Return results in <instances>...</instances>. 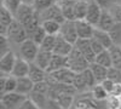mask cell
<instances>
[{
	"label": "cell",
	"instance_id": "1",
	"mask_svg": "<svg viewBox=\"0 0 121 109\" xmlns=\"http://www.w3.org/2000/svg\"><path fill=\"white\" fill-rule=\"evenodd\" d=\"M88 61L73 46L72 51L67 55V67L74 73L82 72L88 68Z\"/></svg>",
	"mask_w": 121,
	"mask_h": 109
},
{
	"label": "cell",
	"instance_id": "2",
	"mask_svg": "<svg viewBox=\"0 0 121 109\" xmlns=\"http://www.w3.org/2000/svg\"><path fill=\"white\" fill-rule=\"evenodd\" d=\"M5 35H6L7 40L10 43L18 44V45L21 44V43H23L26 39L28 38L24 27L21 23H18L16 19H12V22L7 26Z\"/></svg>",
	"mask_w": 121,
	"mask_h": 109
},
{
	"label": "cell",
	"instance_id": "3",
	"mask_svg": "<svg viewBox=\"0 0 121 109\" xmlns=\"http://www.w3.org/2000/svg\"><path fill=\"white\" fill-rule=\"evenodd\" d=\"M36 13H38L39 22H43V21H56L58 23H62L64 21V17H63L62 12H60V9H59L57 3L52 4L47 9L43 10V11H39Z\"/></svg>",
	"mask_w": 121,
	"mask_h": 109
},
{
	"label": "cell",
	"instance_id": "4",
	"mask_svg": "<svg viewBox=\"0 0 121 109\" xmlns=\"http://www.w3.org/2000/svg\"><path fill=\"white\" fill-rule=\"evenodd\" d=\"M39 51V45H36L32 39L27 38L23 43L19 44V57L27 62H33Z\"/></svg>",
	"mask_w": 121,
	"mask_h": 109
},
{
	"label": "cell",
	"instance_id": "5",
	"mask_svg": "<svg viewBox=\"0 0 121 109\" xmlns=\"http://www.w3.org/2000/svg\"><path fill=\"white\" fill-rule=\"evenodd\" d=\"M74 75H75V73L73 70H70L68 67H63V68H59L51 73H47V76L51 80H53L56 83H60V84H67V85H72Z\"/></svg>",
	"mask_w": 121,
	"mask_h": 109
},
{
	"label": "cell",
	"instance_id": "6",
	"mask_svg": "<svg viewBox=\"0 0 121 109\" xmlns=\"http://www.w3.org/2000/svg\"><path fill=\"white\" fill-rule=\"evenodd\" d=\"M36 11L34 10V7L32 5H24V4H21L18 6V9L16 10V12L13 15V19L18 23H21L22 26H26L30 19H32L34 16H35Z\"/></svg>",
	"mask_w": 121,
	"mask_h": 109
},
{
	"label": "cell",
	"instance_id": "7",
	"mask_svg": "<svg viewBox=\"0 0 121 109\" xmlns=\"http://www.w3.org/2000/svg\"><path fill=\"white\" fill-rule=\"evenodd\" d=\"M27 96L21 95L16 91L12 92H4L3 97H1V102L4 103V105L7 109H18L24 101H26Z\"/></svg>",
	"mask_w": 121,
	"mask_h": 109
},
{
	"label": "cell",
	"instance_id": "8",
	"mask_svg": "<svg viewBox=\"0 0 121 109\" xmlns=\"http://www.w3.org/2000/svg\"><path fill=\"white\" fill-rule=\"evenodd\" d=\"M58 35H60L68 43L74 44L76 41V39H78L75 26H74V21H68V19H64V21L60 23Z\"/></svg>",
	"mask_w": 121,
	"mask_h": 109
},
{
	"label": "cell",
	"instance_id": "9",
	"mask_svg": "<svg viewBox=\"0 0 121 109\" xmlns=\"http://www.w3.org/2000/svg\"><path fill=\"white\" fill-rule=\"evenodd\" d=\"M73 46H74L76 50H78L80 53H81V55L87 59L88 63H91V62H93V61H95L96 55L93 53L92 48H91L90 39H80V38H78V39H76V41L73 44Z\"/></svg>",
	"mask_w": 121,
	"mask_h": 109
},
{
	"label": "cell",
	"instance_id": "10",
	"mask_svg": "<svg viewBox=\"0 0 121 109\" xmlns=\"http://www.w3.org/2000/svg\"><path fill=\"white\" fill-rule=\"evenodd\" d=\"M100 12H102V9H100L93 0H87V9H86V13L84 19L86 22H88L90 24H92L93 27H96Z\"/></svg>",
	"mask_w": 121,
	"mask_h": 109
},
{
	"label": "cell",
	"instance_id": "11",
	"mask_svg": "<svg viewBox=\"0 0 121 109\" xmlns=\"http://www.w3.org/2000/svg\"><path fill=\"white\" fill-rule=\"evenodd\" d=\"M74 26H75V31H76L78 38H80V39H90L91 36H92L95 27L92 24H90L88 22H86L85 19H75Z\"/></svg>",
	"mask_w": 121,
	"mask_h": 109
},
{
	"label": "cell",
	"instance_id": "12",
	"mask_svg": "<svg viewBox=\"0 0 121 109\" xmlns=\"http://www.w3.org/2000/svg\"><path fill=\"white\" fill-rule=\"evenodd\" d=\"M73 48V44L68 43L67 40L60 36V35H56V40H55V46H53V50L52 53L56 55H60V56H67Z\"/></svg>",
	"mask_w": 121,
	"mask_h": 109
},
{
	"label": "cell",
	"instance_id": "13",
	"mask_svg": "<svg viewBox=\"0 0 121 109\" xmlns=\"http://www.w3.org/2000/svg\"><path fill=\"white\" fill-rule=\"evenodd\" d=\"M28 68H29V62L24 61L23 58L17 57L15 59V63L12 67V70L10 73V75H12L15 78H21V76H27L28 73Z\"/></svg>",
	"mask_w": 121,
	"mask_h": 109
},
{
	"label": "cell",
	"instance_id": "14",
	"mask_svg": "<svg viewBox=\"0 0 121 109\" xmlns=\"http://www.w3.org/2000/svg\"><path fill=\"white\" fill-rule=\"evenodd\" d=\"M100 102L102 101H97L93 97L92 98L82 97V98H79L78 101L74 100L72 107H74L73 109H100V107H99Z\"/></svg>",
	"mask_w": 121,
	"mask_h": 109
},
{
	"label": "cell",
	"instance_id": "15",
	"mask_svg": "<svg viewBox=\"0 0 121 109\" xmlns=\"http://www.w3.org/2000/svg\"><path fill=\"white\" fill-rule=\"evenodd\" d=\"M46 74H47V73H46L45 69L38 67V65L34 64L33 62H30V63H29V68H28L27 76H28L33 83H38V81H43V80H45Z\"/></svg>",
	"mask_w": 121,
	"mask_h": 109
},
{
	"label": "cell",
	"instance_id": "16",
	"mask_svg": "<svg viewBox=\"0 0 121 109\" xmlns=\"http://www.w3.org/2000/svg\"><path fill=\"white\" fill-rule=\"evenodd\" d=\"M33 85L34 83L30 80L28 76H21V78H16V88L15 91L27 96L30 91L33 90Z\"/></svg>",
	"mask_w": 121,
	"mask_h": 109
},
{
	"label": "cell",
	"instance_id": "17",
	"mask_svg": "<svg viewBox=\"0 0 121 109\" xmlns=\"http://www.w3.org/2000/svg\"><path fill=\"white\" fill-rule=\"evenodd\" d=\"M15 59H16V55L11 50H10L9 52H6L1 58H0V70H1L4 74L9 75L12 70Z\"/></svg>",
	"mask_w": 121,
	"mask_h": 109
},
{
	"label": "cell",
	"instance_id": "18",
	"mask_svg": "<svg viewBox=\"0 0 121 109\" xmlns=\"http://www.w3.org/2000/svg\"><path fill=\"white\" fill-rule=\"evenodd\" d=\"M114 23H115L114 18H113L112 15L109 13L108 10H102L100 16H99V19H98V22H97V24H96V28L108 32L109 29L113 27Z\"/></svg>",
	"mask_w": 121,
	"mask_h": 109
},
{
	"label": "cell",
	"instance_id": "19",
	"mask_svg": "<svg viewBox=\"0 0 121 109\" xmlns=\"http://www.w3.org/2000/svg\"><path fill=\"white\" fill-rule=\"evenodd\" d=\"M63 67H67V56L52 53L51 58H50V62L47 64V68H46V73H51V72L57 70V69L63 68Z\"/></svg>",
	"mask_w": 121,
	"mask_h": 109
},
{
	"label": "cell",
	"instance_id": "20",
	"mask_svg": "<svg viewBox=\"0 0 121 109\" xmlns=\"http://www.w3.org/2000/svg\"><path fill=\"white\" fill-rule=\"evenodd\" d=\"M91 38H93L95 40H97L104 48H109L112 45H114L112 39H110V36H109V34H108V32L102 31V29H98L96 27L93 29V33H92V36Z\"/></svg>",
	"mask_w": 121,
	"mask_h": 109
},
{
	"label": "cell",
	"instance_id": "21",
	"mask_svg": "<svg viewBox=\"0 0 121 109\" xmlns=\"http://www.w3.org/2000/svg\"><path fill=\"white\" fill-rule=\"evenodd\" d=\"M75 0H60L58 1V6L60 9V12H62L64 19L68 21H75L74 18V12H73V5H74Z\"/></svg>",
	"mask_w": 121,
	"mask_h": 109
},
{
	"label": "cell",
	"instance_id": "22",
	"mask_svg": "<svg viewBox=\"0 0 121 109\" xmlns=\"http://www.w3.org/2000/svg\"><path fill=\"white\" fill-rule=\"evenodd\" d=\"M88 69L91 70L92 75L95 76L97 84H99L100 81L104 80V79L107 78V68L98 64V63H96V62H91L88 64Z\"/></svg>",
	"mask_w": 121,
	"mask_h": 109
},
{
	"label": "cell",
	"instance_id": "23",
	"mask_svg": "<svg viewBox=\"0 0 121 109\" xmlns=\"http://www.w3.org/2000/svg\"><path fill=\"white\" fill-rule=\"evenodd\" d=\"M74 95L75 93H70V92H60L53 98V100H56L58 102V104L63 109H70L73 105L74 100H75Z\"/></svg>",
	"mask_w": 121,
	"mask_h": 109
},
{
	"label": "cell",
	"instance_id": "24",
	"mask_svg": "<svg viewBox=\"0 0 121 109\" xmlns=\"http://www.w3.org/2000/svg\"><path fill=\"white\" fill-rule=\"evenodd\" d=\"M51 55H52V52L45 51V50L39 48V51H38V53H36V56H35V58H34L33 63L46 70L47 64H48V62H50V58H51Z\"/></svg>",
	"mask_w": 121,
	"mask_h": 109
},
{
	"label": "cell",
	"instance_id": "25",
	"mask_svg": "<svg viewBox=\"0 0 121 109\" xmlns=\"http://www.w3.org/2000/svg\"><path fill=\"white\" fill-rule=\"evenodd\" d=\"M27 98H29L36 107H39L40 109H45L46 104H47V100L48 97L45 93H40V92H35V91H30L27 95Z\"/></svg>",
	"mask_w": 121,
	"mask_h": 109
},
{
	"label": "cell",
	"instance_id": "26",
	"mask_svg": "<svg viewBox=\"0 0 121 109\" xmlns=\"http://www.w3.org/2000/svg\"><path fill=\"white\" fill-rule=\"evenodd\" d=\"M108 51L110 55V59H112V67L121 70V46L112 45L108 48Z\"/></svg>",
	"mask_w": 121,
	"mask_h": 109
},
{
	"label": "cell",
	"instance_id": "27",
	"mask_svg": "<svg viewBox=\"0 0 121 109\" xmlns=\"http://www.w3.org/2000/svg\"><path fill=\"white\" fill-rule=\"evenodd\" d=\"M13 16L10 13L4 6H0V33L5 34L7 26L12 22Z\"/></svg>",
	"mask_w": 121,
	"mask_h": 109
},
{
	"label": "cell",
	"instance_id": "28",
	"mask_svg": "<svg viewBox=\"0 0 121 109\" xmlns=\"http://www.w3.org/2000/svg\"><path fill=\"white\" fill-rule=\"evenodd\" d=\"M87 9V0H75L73 5V12L75 19H84Z\"/></svg>",
	"mask_w": 121,
	"mask_h": 109
},
{
	"label": "cell",
	"instance_id": "29",
	"mask_svg": "<svg viewBox=\"0 0 121 109\" xmlns=\"http://www.w3.org/2000/svg\"><path fill=\"white\" fill-rule=\"evenodd\" d=\"M108 34L114 45H121V22H115L113 27L108 31Z\"/></svg>",
	"mask_w": 121,
	"mask_h": 109
},
{
	"label": "cell",
	"instance_id": "30",
	"mask_svg": "<svg viewBox=\"0 0 121 109\" xmlns=\"http://www.w3.org/2000/svg\"><path fill=\"white\" fill-rule=\"evenodd\" d=\"M93 62H96V63H98L100 65H103L105 68L112 67V59H110V55H109L108 48H104L103 51H100L99 53H97Z\"/></svg>",
	"mask_w": 121,
	"mask_h": 109
},
{
	"label": "cell",
	"instance_id": "31",
	"mask_svg": "<svg viewBox=\"0 0 121 109\" xmlns=\"http://www.w3.org/2000/svg\"><path fill=\"white\" fill-rule=\"evenodd\" d=\"M40 26L43 27V29L45 31L46 34L57 35L59 32L60 23H58L56 21H43V22H40Z\"/></svg>",
	"mask_w": 121,
	"mask_h": 109
},
{
	"label": "cell",
	"instance_id": "32",
	"mask_svg": "<svg viewBox=\"0 0 121 109\" xmlns=\"http://www.w3.org/2000/svg\"><path fill=\"white\" fill-rule=\"evenodd\" d=\"M72 86L75 88L76 92H82V91L87 90L85 79H84V75H82L81 72L75 73V75H74V78H73V81H72Z\"/></svg>",
	"mask_w": 121,
	"mask_h": 109
},
{
	"label": "cell",
	"instance_id": "33",
	"mask_svg": "<svg viewBox=\"0 0 121 109\" xmlns=\"http://www.w3.org/2000/svg\"><path fill=\"white\" fill-rule=\"evenodd\" d=\"M55 40H56V35H51V34H46V36L43 39V41L40 43L39 48L45 51H50L52 52L53 46H55Z\"/></svg>",
	"mask_w": 121,
	"mask_h": 109
},
{
	"label": "cell",
	"instance_id": "34",
	"mask_svg": "<svg viewBox=\"0 0 121 109\" xmlns=\"http://www.w3.org/2000/svg\"><path fill=\"white\" fill-rule=\"evenodd\" d=\"M91 96H92L95 100H97V101H104L107 98V96H108V93L102 87L100 84H96L92 88H91Z\"/></svg>",
	"mask_w": 121,
	"mask_h": 109
},
{
	"label": "cell",
	"instance_id": "35",
	"mask_svg": "<svg viewBox=\"0 0 121 109\" xmlns=\"http://www.w3.org/2000/svg\"><path fill=\"white\" fill-rule=\"evenodd\" d=\"M104 103H105L107 109H119V107L121 104V98H120V96L109 93L104 100Z\"/></svg>",
	"mask_w": 121,
	"mask_h": 109
},
{
	"label": "cell",
	"instance_id": "36",
	"mask_svg": "<svg viewBox=\"0 0 121 109\" xmlns=\"http://www.w3.org/2000/svg\"><path fill=\"white\" fill-rule=\"evenodd\" d=\"M107 78L115 84H121V70L114 67L107 68Z\"/></svg>",
	"mask_w": 121,
	"mask_h": 109
},
{
	"label": "cell",
	"instance_id": "37",
	"mask_svg": "<svg viewBox=\"0 0 121 109\" xmlns=\"http://www.w3.org/2000/svg\"><path fill=\"white\" fill-rule=\"evenodd\" d=\"M46 36V33H45V31L43 29V27L41 26H39L35 31L30 34V36H29V39H32V40L36 44V45H40V43L43 41V39Z\"/></svg>",
	"mask_w": 121,
	"mask_h": 109
},
{
	"label": "cell",
	"instance_id": "38",
	"mask_svg": "<svg viewBox=\"0 0 121 109\" xmlns=\"http://www.w3.org/2000/svg\"><path fill=\"white\" fill-rule=\"evenodd\" d=\"M19 5H21V1H19V0H3V6H4L12 16L15 15L16 10L18 9Z\"/></svg>",
	"mask_w": 121,
	"mask_h": 109
},
{
	"label": "cell",
	"instance_id": "39",
	"mask_svg": "<svg viewBox=\"0 0 121 109\" xmlns=\"http://www.w3.org/2000/svg\"><path fill=\"white\" fill-rule=\"evenodd\" d=\"M109 13L113 16L115 22H121V4L119 3H114L112 6L108 9Z\"/></svg>",
	"mask_w": 121,
	"mask_h": 109
},
{
	"label": "cell",
	"instance_id": "40",
	"mask_svg": "<svg viewBox=\"0 0 121 109\" xmlns=\"http://www.w3.org/2000/svg\"><path fill=\"white\" fill-rule=\"evenodd\" d=\"M55 3H56V0H34L33 7L36 12H39V11H43V10L47 9L48 6H51Z\"/></svg>",
	"mask_w": 121,
	"mask_h": 109
},
{
	"label": "cell",
	"instance_id": "41",
	"mask_svg": "<svg viewBox=\"0 0 121 109\" xmlns=\"http://www.w3.org/2000/svg\"><path fill=\"white\" fill-rule=\"evenodd\" d=\"M81 73H82V75H84V79H85V83H86L87 88H92L97 83H96L95 76L92 75V73H91V70L87 68V69H85V70H82Z\"/></svg>",
	"mask_w": 121,
	"mask_h": 109
},
{
	"label": "cell",
	"instance_id": "42",
	"mask_svg": "<svg viewBox=\"0 0 121 109\" xmlns=\"http://www.w3.org/2000/svg\"><path fill=\"white\" fill-rule=\"evenodd\" d=\"M9 51H10V41L7 40L5 34L0 33V58Z\"/></svg>",
	"mask_w": 121,
	"mask_h": 109
},
{
	"label": "cell",
	"instance_id": "43",
	"mask_svg": "<svg viewBox=\"0 0 121 109\" xmlns=\"http://www.w3.org/2000/svg\"><path fill=\"white\" fill-rule=\"evenodd\" d=\"M15 88H16V78L9 74V76H6V79H5L4 92H12V91H15Z\"/></svg>",
	"mask_w": 121,
	"mask_h": 109
},
{
	"label": "cell",
	"instance_id": "44",
	"mask_svg": "<svg viewBox=\"0 0 121 109\" xmlns=\"http://www.w3.org/2000/svg\"><path fill=\"white\" fill-rule=\"evenodd\" d=\"M47 90H48V83H47L46 80H43V81L34 83L32 91L40 92V93H45V95H46V93H47Z\"/></svg>",
	"mask_w": 121,
	"mask_h": 109
},
{
	"label": "cell",
	"instance_id": "45",
	"mask_svg": "<svg viewBox=\"0 0 121 109\" xmlns=\"http://www.w3.org/2000/svg\"><path fill=\"white\" fill-rule=\"evenodd\" d=\"M100 85H102V87L104 88V90L107 91V93L109 95V93H112L113 92V90H114V85H115V83H113L112 80H109L108 78H105L104 80H102L99 83Z\"/></svg>",
	"mask_w": 121,
	"mask_h": 109
},
{
	"label": "cell",
	"instance_id": "46",
	"mask_svg": "<svg viewBox=\"0 0 121 109\" xmlns=\"http://www.w3.org/2000/svg\"><path fill=\"white\" fill-rule=\"evenodd\" d=\"M90 45H91V48H92V51H93L95 55H97V53H99L100 51L104 50V47L100 45L97 40H95L93 38H90Z\"/></svg>",
	"mask_w": 121,
	"mask_h": 109
},
{
	"label": "cell",
	"instance_id": "47",
	"mask_svg": "<svg viewBox=\"0 0 121 109\" xmlns=\"http://www.w3.org/2000/svg\"><path fill=\"white\" fill-rule=\"evenodd\" d=\"M93 1L102 10H108L110 6L115 3V0H93Z\"/></svg>",
	"mask_w": 121,
	"mask_h": 109
},
{
	"label": "cell",
	"instance_id": "48",
	"mask_svg": "<svg viewBox=\"0 0 121 109\" xmlns=\"http://www.w3.org/2000/svg\"><path fill=\"white\" fill-rule=\"evenodd\" d=\"M18 109H40L39 107H36L32 101L29 100V98H26V101L19 105V108Z\"/></svg>",
	"mask_w": 121,
	"mask_h": 109
},
{
	"label": "cell",
	"instance_id": "49",
	"mask_svg": "<svg viewBox=\"0 0 121 109\" xmlns=\"http://www.w3.org/2000/svg\"><path fill=\"white\" fill-rule=\"evenodd\" d=\"M45 109H63V108L58 104V102L56 100H53V98H48Z\"/></svg>",
	"mask_w": 121,
	"mask_h": 109
},
{
	"label": "cell",
	"instance_id": "50",
	"mask_svg": "<svg viewBox=\"0 0 121 109\" xmlns=\"http://www.w3.org/2000/svg\"><path fill=\"white\" fill-rule=\"evenodd\" d=\"M5 79H6V75L0 76V92H4V88H5Z\"/></svg>",
	"mask_w": 121,
	"mask_h": 109
},
{
	"label": "cell",
	"instance_id": "51",
	"mask_svg": "<svg viewBox=\"0 0 121 109\" xmlns=\"http://www.w3.org/2000/svg\"><path fill=\"white\" fill-rule=\"evenodd\" d=\"M21 1V4H24V5H32L34 4V0H19Z\"/></svg>",
	"mask_w": 121,
	"mask_h": 109
},
{
	"label": "cell",
	"instance_id": "52",
	"mask_svg": "<svg viewBox=\"0 0 121 109\" xmlns=\"http://www.w3.org/2000/svg\"><path fill=\"white\" fill-rule=\"evenodd\" d=\"M0 109H7V108L4 105V103L1 102V100H0Z\"/></svg>",
	"mask_w": 121,
	"mask_h": 109
},
{
	"label": "cell",
	"instance_id": "53",
	"mask_svg": "<svg viewBox=\"0 0 121 109\" xmlns=\"http://www.w3.org/2000/svg\"><path fill=\"white\" fill-rule=\"evenodd\" d=\"M4 75H6V74H4V73H3L1 70H0V76H4Z\"/></svg>",
	"mask_w": 121,
	"mask_h": 109
},
{
	"label": "cell",
	"instance_id": "54",
	"mask_svg": "<svg viewBox=\"0 0 121 109\" xmlns=\"http://www.w3.org/2000/svg\"><path fill=\"white\" fill-rule=\"evenodd\" d=\"M3 95H4V92H0V100H1V97H3Z\"/></svg>",
	"mask_w": 121,
	"mask_h": 109
},
{
	"label": "cell",
	"instance_id": "55",
	"mask_svg": "<svg viewBox=\"0 0 121 109\" xmlns=\"http://www.w3.org/2000/svg\"><path fill=\"white\" fill-rule=\"evenodd\" d=\"M115 3H119V4H121V0H115Z\"/></svg>",
	"mask_w": 121,
	"mask_h": 109
},
{
	"label": "cell",
	"instance_id": "56",
	"mask_svg": "<svg viewBox=\"0 0 121 109\" xmlns=\"http://www.w3.org/2000/svg\"><path fill=\"white\" fill-rule=\"evenodd\" d=\"M0 6H3V0H0Z\"/></svg>",
	"mask_w": 121,
	"mask_h": 109
},
{
	"label": "cell",
	"instance_id": "57",
	"mask_svg": "<svg viewBox=\"0 0 121 109\" xmlns=\"http://www.w3.org/2000/svg\"><path fill=\"white\" fill-rule=\"evenodd\" d=\"M58 1H60V0H56V3H58Z\"/></svg>",
	"mask_w": 121,
	"mask_h": 109
},
{
	"label": "cell",
	"instance_id": "58",
	"mask_svg": "<svg viewBox=\"0 0 121 109\" xmlns=\"http://www.w3.org/2000/svg\"><path fill=\"white\" fill-rule=\"evenodd\" d=\"M119 109H121V104H120V107H119Z\"/></svg>",
	"mask_w": 121,
	"mask_h": 109
},
{
	"label": "cell",
	"instance_id": "59",
	"mask_svg": "<svg viewBox=\"0 0 121 109\" xmlns=\"http://www.w3.org/2000/svg\"><path fill=\"white\" fill-rule=\"evenodd\" d=\"M120 98H121V96H120Z\"/></svg>",
	"mask_w": 121,
	"mask_h": 109
},
{
	"label": "cell",
	"instance_id": "60",
	"mask_svg": "<svg viewBox=\"0 0 121 109\" xmlns=\"http://www.w3.org/2000/svg\"><path fill=\"white\" fill-rule=\"evenodd\" d=\"M120 46H121V45H120Z\"/></svg>",
	"mask_w": 121,
	"mask_h": 109
}]
</instances>
